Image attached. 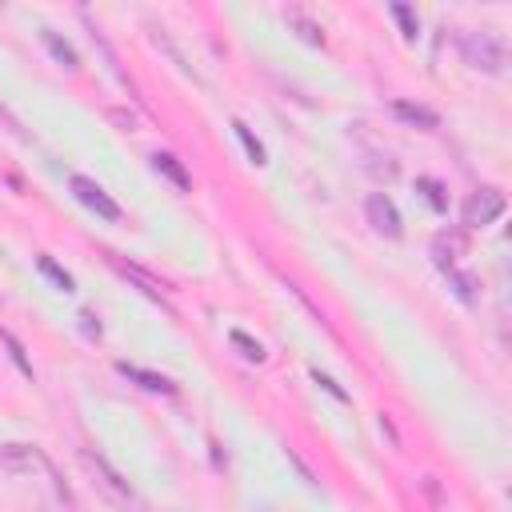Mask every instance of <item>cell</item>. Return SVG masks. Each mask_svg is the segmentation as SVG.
<instances>
[{
    "mask_svg": "<svg viewBox=\"0 0 512 512\" xmlns=\"http://www.w3.org/2000/svg\"><path fill=\"white\" fill-rule=\"evenodd\" d=\"M0 468L20 484H36L32 496L40 504L72 512V492H68V484L60 480V472L52 468V460L40 448H32V444H0Z\"/></svg>",
    "mask_w": 512,
    "mask_h": 512,
    "instance_id": "1",
    "label": "cell"
},
{
    "mask_svg": "<svg viewBox=\"0 0 512 512\" xmlns=\"http://www.w3.org/2000/svg\"><path fill=\"white\" fill-rule=\"evenodd\" d=\"M460 56L468 68H480V72H504V40L496 32H464L460 36Z\"/></svg>",
    "mask_w": 512,
    "mask_h": 512,
    "instance_id": "2",
    "label": "cell"
},
{
    "mask_svg": "<svg viewBox=\"0 0 512 512\" xmlns=\"http://www.w3.org/2000/svg\"><path fill=\"white\" fill-rule=\"evenodd\" d=\"M500 212H504L500 188H476V192L464 200V224H468V228H484V224H492Z\"/></svg>",
    "mask_w": 512,
    "mask_h": 512,
    "instance_id": "3",
    "label": "cell"
},
{
    "mask_svg": "<svg viewBox=\"0 0 512 512\" xmlns=\"http://www.w3.org/2000/svg\"><path fill=\"white\" fill-rule=\"evenodd\" d=\"M72 192H76V200L88 204L96 216H104V220H120V204H116L96 180H88V176H72Z\"/></svg>",
    "mask_w": 512,
    "mask_h": 512,
    "instance_id": "4",
    "label": "cell"
},
{
    "mask_svg": "<svg viewBox=\"0 0 512 512\" xmlns=\"http://www.w3.org/2000/svg\"><path fill=\"white\" fill-rule=\"evenodd\" d=\"M364 212H368V220H372V228L376 232H384L388 240H400V212H396V204L384 196V192H372L368 196V204H364Z\"/></svg>",
    "mask_w": 512,
    "mask_h": 512,
    "instance_id": "5",
    "label": "cell"
},
{
    "mask_svg": "<svg viewBox=\"0 0 512 512\" xmlns=\"http://www.w3.org/2000/svg\"><path fill=\"white\" fill-rule=\"evenodd\" d=\"M464 252H468V240H464V232H460V228L440 232V236L432 240V256H436V264H440L448 276L456 272V264L464 260Z\"/></svg>",
    "mask_w": 512,
    "mask_h": 512,
    "instance_id": "6",
    "label": "cell"
},
{
    "mask_svg": "<svg viewBox=\"0 0 512 512\" xmlns=\"http://www.w3.org/2000/svg\"><path fill=\"white\" fill-rule=\"evenodd\" d=\"M84 464H88V468L100 476L104 492H108L116 504H132V488H128V484H124V480H120V476H116V472L104 464V456H92V452H84Z\"/></svg>",
    "mask_w": 512,
    "mask_h": 512,
    "instance_id": "7",
    "label": "cell"
},
{
    "mask_svg": "<svg viewBox=\"0 0 512 512\" xmlns=\"http://www.w3.org/2000/svg\"><path fill=\"white\" fill-rule=\"evenodd\" d=\"M392 108H396V116H400V120H408V124H420L424 132H432V128L440 124V116H436V112H428L424 104H408V100H396Z\"/></svg>",
    "mask_w": 512,
    "mask_h": 512,
    "instance_id": "8",
    "label": "cell"
},
{
    "mask_svg": "<svg viewBox=\"0 0 512 512\" xmlns=\"http://www.w3.org/2000/svg\"><path fill=\"white\" fill-rule=\"evenodd\" d=\"M112 264H116V268H120V272H124L128 280H136V284H140V292H148V296H152L156 304H164V284H156V280H152V276H144L140 268H132V264H124L120 256H112Z\"/></svg>",
    "mask_w": 512,
    "mask_h": 512,
    "instance_id": "9",
    "label": "cell"
},
{
    "mask_svg": "<svg viewBox=\"0 0 512 512\" xmlns=\"http://www.w3.org/2000/svg\"><path fill=\"white\" fill-rule=\"evenodd\" d=\"M152 164H156V172H164V176H168L176 188H192V180H188V172L180 168V160H176V156H168V152H156V156H152Z\"/></svg>",
    "mask_w": 512,
    "mask_h": 512,
    "instance_id": "10",
    "label": "cell"
},
{
    "mask_svg": "<svg viewBox=\"0 0 512 512\" xmlns=\"http://www.w3.org/2000/svg\"><path fill=\"white\" fill-rule=\"evenodd\" d=\"M232 128H236V136H240V144L248 148V156H252V164H264V144H260V140H256V136H252V132H248V128H244L240 120H236Z\"/></svg>",
    "mask_w": 512,
    "mask_h": 512,
    "instance_id": "11",
    "label": "cell"
},
{
    "mask_svg": "<svg viewBox=\"0 0 512 512\" xmlns=\"http://www.w3.org/2000/svg\"><path fill=\"white\" fill-rule=\"evenodd\" d=\"M44 44L52 48V56H56V60H64L68 68H76V52H72V48H68V44H64L56 32H44Z\"/></svg>",
    "mask_w": 512,
    "mask_h": 512,
    "instance_id": "12",
    "label": "cell"
},
{
    "mask_svg": "<svg viewBox=\"0 0 512 512\" xmlns=\"http://www.w3.org/2000/svg\"><path fill=\"white\" fill-rule=\"evenodd\" d=\"M128 376H136V380H144V388H152V392H172V384L164 380V376H152V372H140V368H128V364H120Z\"/></svg>",
    "mask_w": 512,
    "mask_h": 512,
    "instance_id": "13",
    "label": "cell"
},
{
    "mask_svg": "<svg viewBox=\"0 0 512 512\" xmlns=\"http://www.w3.org/2000/svg\"><path fill=\"white\" fill-rule=\"evenodd\" d=\"M392 16L400 20V32L412 40V36H416V28H420V24H416V16H412V8H408V4H392Z\"/></svg>",
    "mask_w": 512,
    "mask_h": 512,
    "instance_id": "14",
    "label": "cell"
},
{
    "mask_svg": "<svg viewBox=\"0 0 512 512\" xmlns=\"http://www.w3.org/2000/svg\"><path fill=\"white\" fill-rule=\"evenodd\" d=\"M36 264H40V272H44V276H52V280H56V284H60V288H64V292H72V276H68V272H64V268H56V264H52V260H48V256H40V260H36Z\"/></svg>",
    "mask_w": 512,
    "mask_h": 512,
    "instance_id": "15",
    "label": "cell"
},
{
    "mask_svg": "<svg viewBox=\"0 0 512 512\" xmlns=\"http://www.w3.org/2000/svg\"><path fill=\"white\" fill-rule=\"evenodd\" d=\"M232 344H240V348H244V356H248V360H256V364H260V360H264V348H260V344H256V340H252V336H244V332H232Z\"/></svg>",
    "mask_w": 512,
    "mask_h": 512,
    "instance_id": "16",
    "label": "cell"
},
{
    "mask_svg": "<svg viewBox=\"0 0 512 512\" xmlns=\"http://www.w3.org/2000/svg\"><path fill=\"white\" fill-rule=\"evenodd\" d=\"M288 20H292V24H300V28H304V32H300V36H304V40H312V44H324V36H320V28H316V24H308V20H304V16H300V12H288Z\"/></svg>",
    "mask_w": 512,
    "mask_h": 512,
    "instance_id": "17",
    "label": "cell"
},
{
    "mask_svg": "<svg viewBox=\"0 0 512 512\" xmlns=\"http://www.w3.org/2000/svg\"><path fill=\"white\" fill-rule=\"evenodd\" d=\"M4 344H8V352H12V360H16V364H20V372H24V376H32V364H28V360H24V348H20V340H16V336H8V332H4Z\"/></svg>",
    "mask_w": 512,
    "mask_h": 512,
    "instance_id": "18",
    "label": "cell"
},
{
    "mask_svg": "<svg viewBox=\"0 0 512 512\" xmlns=\"http://www.w3.org/2000/svg\"><path fill=\"white\" fill-rule=\"evenodd\" d=\"M420 188H428V200H432V208H444V196H440V188H436L432 180H420Z\"/></svg>",
    "mask_w": 512,
    "mask_h": 512,
    "instance_id": "19",
    "label": "cell"
},
{
    "mask_svg": "<svg viewBox=\"0 0 512 512\" xmlns=\"http://www.w3.org/2000/svg\"><path fill=\"white\" fill-rule=\"evenodd\" d=\"M268 512H276V508H268Z\"/></svg>",
    "mask_w": 512,
    "mask_h": 512,
    "instance_id": "20",
    "label": "cell"
}]
</instances>
